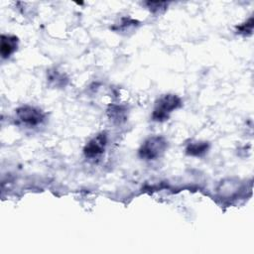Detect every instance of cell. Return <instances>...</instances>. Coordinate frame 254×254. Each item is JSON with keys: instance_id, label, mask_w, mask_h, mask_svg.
I'll list each match as a JSON object with an SVG mask.
<instances>
[{"instance_id": "cell-1", "label": "cell", "mask_w": 254, "mask_h": 254, "mask_svg": "<svg viewBox=\"0 0 254 254\" xmlns=\"http://www.w3.org/2000/svg\"><path fill=\"white\" fill-rule=\"evenodd\" d=\"M183 106V101L181 97L174 93H166L162 94L160 97L157 98L155 101L151 119L154 122H165L167 121L171 114L181 108Z\"/></svg>"}, {"instance_id": "cell-2", "label": "cell", "mask_w": 254, "mask_h": 254, "mask_svg": "<svg viewBox=\"0 0 254 254\" xmlns=\"http://www.w3.org/2000/svg\"><path fill=\"white\" fill-rule=\"evenodd\" d=\"M168 149V140L162 135H152L146 138L138 149V157L144 161L160 159Z\"/></svg>"}, {"instance_id": "cell-3", "label": "cell", "mask_w": 254, "mask_h": 254, "mask_svg": "<svg viewBox=\"0 0 254 254\" xmlns=\"http://www.w3.org/2000/svg\"><path fill=\"white\" fill-rule=\"evenodd\" d=\"M15 119L20 125L35 128L46 121L47 113L39 107L24 104L15 109Z\"/></svg>"}, {"instance_id": "cell-4", "label": "cell", "mask_w": 254, "mask_h": 254, "mask_svg": "<svg viewBox=\"0 0 254 254\" xmlns=\"http://www.w3.org/2000/svg\"><path fill=\"white\" fill-rule=\"evenodd\" d=\"M108 143L107 133L102 131L92 137L83 147L82 153L86 159L94 160L98 159L105 152Z\"/></svg>"}, {"instance_id": "cell-5", "label": "cell", "mask_w": 254, "mask_h": 254, "mask_svg": "<svg viewBox=\"0 0 254 254\" xmlns=\"http://www.w3.org/2000/svg\"><path fill=\"white\" fill-rule=\"evenodd\" d=\"M0 43V54L2 59H9L18 49L19 39L15 35L2 34Z\"/></svg>"}, {"instance_id": "cell-6", "label": "cell", "mask_w": 254, "mask_h": 254, "mask_svg": "<svg viewBox=\"0 0 254 254\" xmlns=\"http://www.w3.org/2000/svg\"><path fill=\"white\" fill-rule=\"evenodd\" d=\"M47 81L53 87L63 88L67 85L68 77L64 71L54 67L47 70Z\"/></svg>"}, {"instance_id": "cell-7", "label": "cell", "mask_w": 254, "mask_h": 254, "mask_svg": "<svg viewBox=\"0 0 254 254\" xmlns=\"http://www.w3.org/2000/svg\"><path fill=\"white\" fill-rule=\"evenodd\" d=\"M107 116L114 124H122L127 120L128 109L126 106L110 104L107 108Z\"/></svg>"}, {"instance_id": "cell-8", "label": "cell", "mask_w": 254, "mask_h": 254, "mask_svg": "<svg viewBox=\"0 0 254 254\" xmlns=\"http://www.w3.org/2000/svg\"><path fill=\"white\" fill-rule=\"evenodd\" d=\"M210 148V145L206 141H190L185 148L186 155L190 157H202Z\"/></svg>"}, {"instance_id": "cell-9", "label": "cell", "mask_w": 254, "mask_h": 254, "mask_svg": "<svg viewBox=\"0 0 254 254\" xmlns=\"http://www.w3.org/2000/svg\"><path fill=\"white\" fill-rule=\"evenodd\" d=\"M144 4L146 5V7L149 9V11L152 14H161V13H163L169 5V3H167V2H151V1L145 2Z\"/></svg>"}, {"instance_id": "cell-10", "label": "cell", "mask_w": 254, "mask_h": 254, "mask_svg": "<svg viewBox=\"0 0 254 254\" xmlns=\"http://www.w3.org/2000/svg\"><path fill=\"white\" fill-rule=\"evenodd\" d=\"M137 26H139V22L138 21H136V20H134V19H131V18H129V17H125V18H123L122 19V21H121V23L119 24V26L117 27V28H114L113 30H115V31H123V32H127V31H129L130 29H133V28H135V27H137Z\"/></svg>"}, {"instance_id": "cell-11", "label": "cell", "mask_w": 254, "mask_h": 254, "mask_svg": "<svg viewBox=\"0 0 254 254\" xmlns=\"http://www.w3.org/2000/svg\"><path fill=\"white\" fill-rule=\"evenodd\" d=\"M253 30V18L250 17L247 21L244 23L236 26V33L242 36H248L252 34Z\"/></svg>"}]
</instances>
